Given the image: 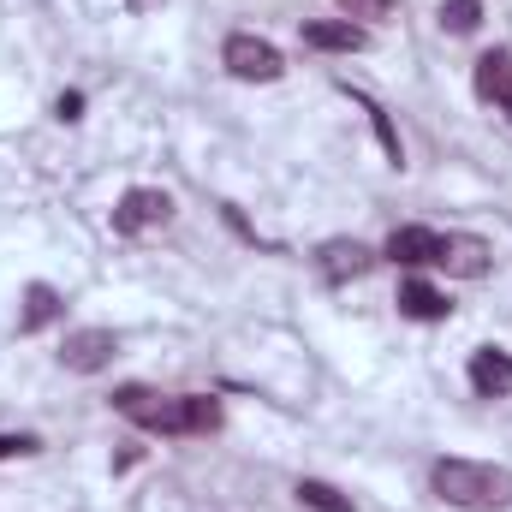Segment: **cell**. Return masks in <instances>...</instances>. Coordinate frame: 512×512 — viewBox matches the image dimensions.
I'll list each match as a JSON object with an SVG mask.
<instances>
[{"mask_svg":"<svg viewBox=\"0 0 512 512\" xmlns=\"http://www.w3.org/2000/svg\"><path fill=\"white\" fill-rule=\"evenodd\" d=\"M340 6H346L352 18H387V6H393V0H340Z\"/></svg>","mask_w":512,"mask_h":512,"instance_id":"obj_17","label":"cell"},{"mask_svg":"<svg viewBox=\"0 0 512 512\" xmlns=\"http://www.w3.org/2000/svg\"><path fill=\"white\" fill-rule=\"evenodd\" d=\"M435 251H441V233H429V227H399L393 239H387V262H399V268H435Z\"/></svg>","mask_w":512,"mask_h":512,"instance_id":"obj_9","label":"cell"},{"mask_svg":"<svg viewBox=\"0 0 512 512\" xmlns=\"http://www.w3.org/2000/svg\"><path fill=\"white\" fill-rule=\"evenodd\" d=\"M477 24H483V0H441V30L471 36Z\"/></svg>","mask_w":512,"mask_h":512,"instance_id":"obj_14","label":"cell"},{"mask_svg":"<svg viewBox=\"0 0 512 512\" xmlns=\"http://www.w3.org/2000/svg\"><path fill=\"white\" fill-rule=\"evenodd\" d=\"M489 245L477 239V233H447L441 239V251H435V268H447L453 280H483L489 274Z\"/></svg>","mask_w":512,"mask_h":512,"instance_id":"obj_6","label":"cell"},{"mask_svg":"<svg viewBox=\"0 0 512 512\" xmlns=\"http://www.w3.org/2000/svg\"><path fill=\"white\" fill-rule=\"evenodd\" d=\"M221 60H227V72L233 78H245V84H274L280 72H286V60H280V48L274 42H262V36H227V48H221Z\"/></svg>","mask_w":512,"mask_h":512,"instance_id":"obj_3","label":"cell"},{"mask_svg":"<svg viewBox=\"0 0 512 512\" xmlns=\"http://www.w3.org/2000/svg\"><path fill=\"white\" fill-rule=\"evenodd\" d=\"M42 441L36 435H0V459H24V453H36Z\"/></svg>","mask_w":512,"mask_h":512,"instance_id":"obj_16","label":"cell"},{"mask_svg":"<svg viewBox=\"0 0 512 512\" xmlns=\"http://www.w3.org/2000/svg\"><path fill=\"white\" fill-rule=\"evenodd\" d=\"M471 387L483 399H512V358L501 346H477L471 352Z\"/></svg>","mask_w":512,"mask_h":512,"instance_id":"obj_7","label":"cell"},{"mask_svg":"<svg viewBox=\"0 0 512 512\" xmlns=\"http://www.w3.org/2000/svg\"><path fill=\"white\" fill-rule=\"evenodd\" d=\"M298 501H304V507H316V512H352V501H346L340 489H328V483H316V477H304V483H298Z\"/></svg>","mask_w":512,"mask_h":512,"instance_id":"obj_15","label":"cell"},{"mask_svg":"<svg viewBox=\"0 0 512 512\" xmlns=\"http://www.w3.org/2000/svg\"><path fill=\"white\" fill-rule=\"evenodd\" d=\"M143 6H149V0H131V12H143Z\"/></svg>","mask_w":512,"mask_h":512,"instance_id":"obj_19","label":"cell"},{"mask_svg":"<svg viewBox=\"0 0 512 512\" xmlns=\"http://www.w3.org/2000/svg\"><path fill=\"white\" fill-rule=\"evenodd\" d=\"M435 495L465 512H501L512 507V471L507 465H477V459H441L429 471Z\"/></svg>","mask_w":512,"mask_h":512,"instance_id":"obj_2","label":"cell"},{"mask_svg":"<svg viewBox=\"0 0 512 512\" xmlns=\"http://www.w3.org/2000/svg\"><path fill=\"white\" fill-rule=\"evenodd\" d=\"M477 96L483 102H501V108L512 102V54L507 48H495V54L477 60Z\"/></svg>","mask_w":512,"mask_h":512,"instance_id":"obj_12","label":"cell"},{"mask_svg":"<svg viewBox=\"0 0 512 512\" xmlns=\"http://www.w3.org/2000/svg\"><path fill=\"white\" fill-rule=\"evenodd\" d=\"M447 298L429 286V280H405L399 286V316H411V322H447Z\"/></svg>","mask_w":512,"mask_h":512,"instance_id":"obj_11","label":"cell"},{"mask_svg":"<svg viewBox=\"0 0 512 512\" xmlns=\"http://www.w3.org/2000/svg\"><path fill=\"white\" fill-rule=\"evenodd\" d=\"M370 36L352 24V18H316L304 24V48H322V54H358Z\"/></svg>","mask_w":512,"mask_h":512,"instance_id":"obj_10","label":"cell"},{"mask_svg":"<svg viewBox=\"0 0 512 512\" xmlns=\"http://www.w3.org/2000/svg\"><path fill=\"white\" fill-rule=\"evenodd\" d=\"M507 120H512V102H507Z\"/></svg>","mask_w":512,"mask_h":512,"instance_id":"obj_20","label":"cell"},{"mask_svg":"<svg viewBox=\"0 0 512 512\" xmlns=\"http://www.w3.org/2000/svg\"><path fill=\"white\" fill-rule=\"evenodd\" d=\"M54 316H60V292L36 280V286L24 292V316H18V328H24V334H36V328H48Z\"/></svg>","mask_w":512,"mask_h":512,"instance_id":"obj_13","label":"cell"},{"mask_svg":"<svg viewBox=\"0 0 512 512\" xmlns=\"http://www.w3.org/2000/svg\"><path fill=\"white\" fill-rule=\"evenodd\" d=\"M54 114H60V120H78V114H84V96H78V90H72V96H60V102H54Z\"/></svg>","mask_w":512,"mask_h":512,"instance_id":"obj_18","label":"cell"},{"mask_svg":"<svg viewBox=\"0 0 512 512\" xmlns=\"http://www.w3.org/2000/svg\"><path fill=\"white\" fill-rule=\"evenodd\" d=\"M173 221V197L155 191V185H131L114 209V233H149V227H167Z\"/></svg>","mask_w":512,"mask_h":512,"instance_id":"obj_4","label":"cell"},{"mask_svg":"<svg viewBox=\"0 0 512 512\" xmlns=\"http://www.w3.org/2000/svg\"><path fill=\"white\" fill-rule=\"evenodd\" d=\"M114 411L149 435H209L221 429V405L209 393H155V387H120Z\"/></svg>","mask_w":512,"mask_h":512,"instance_id":"obj_1","label":"cell"},{"mask_svg":"<svg viewBox=\"0 0 512 512\" xmlns=\"http://www.w3.org/2000/svg\"><path fill=\"white\" fill-rule=\"evenodd\" d=\"M376 268V251L370 245H358V239H328L322 245V274L340 286V280H364Z\"/></svg>","mask_w":512,"mask_h":512,"instance_id":"obj_8","label":"cell"},{"mask_svg":"<svg viewBox=\"0 0 512 512\" xmlns=\"http://www.w3.org/2000/svg\"><path fill=\"white\" fill-rule=\"evenodd\" d=\"M114 352H120V340H114L108 328H78V334H66L60 364H66L72 376H96V370H108V364H114Z\"/></svg>","mask_w":512,"mask_h":512,"instance_id":"obj_5","label":"cell"}]
</instances>
